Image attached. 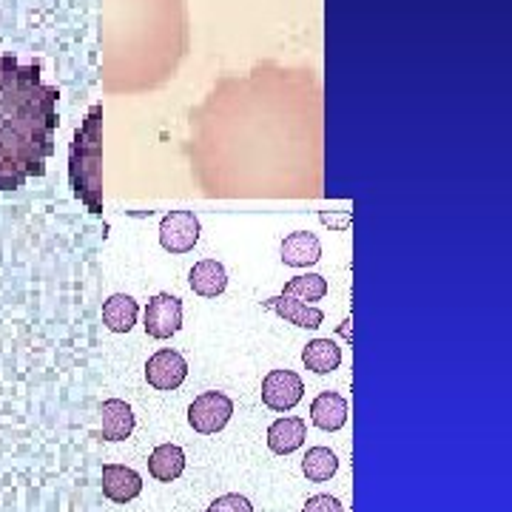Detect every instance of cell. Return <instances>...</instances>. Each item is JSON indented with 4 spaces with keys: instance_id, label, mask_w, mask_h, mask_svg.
I'll return each mask as SVG.
<instances>
[{
    "instance_id": "6da1fadb",
    "label": "cell",
    "mask_w": 512,
    "mask_h": 512,
    "mask_svg": "<svg viewBox=\"0 0 512 512\" xmlns=\"http://www.w3.org/2000/svg\"><path fill=\"white\" fill-rule=\"evenodd\" d=\"M57 97L37 63L0 55V194L46 174L55 154Z\"/></svg>"
},
{
    "instance_id": "7a4b0ae2",
    "label": "cell",
    "mask_w": 512,
    "mask_h": 512,
    "mask_svg": "<svg viewBox=\"0 0 512 512\" xmlns=\"http://www.w3.org/2000/svg\"><path fill=\"white\" fill-rule=\"evenodd\" d=\"M69 185L94 217H103V106H92L69 146Z\"/></svg>"
},
{
    "instance_id": "3957f363",
    "label": "cell",
    "mask_w": 512,
    "mask_h": 512,
    "mask_svg": "<svg viewBox=\"0 0 512 512\" xmlns=\"http://www.w3.org/2000/svg\"><path fill=\"white\" fill-rule=\"evenodd\" d=\"M231 416H234V402L225 393H217V390L202 393L188 407V421L202 436H214V433L225 430V424L231 421Z\"/></svg>"
},
{
    "instance_id": "277c9868",
    "label": "cell",
    "mask_w": 512,
    "mask_h": 512,
    "mask_svg": "<svg viewBox=\"0 0 512 512\" xmlns=\"http://www.w3.org/2000/svg\"><path fill=\"white\" fill-rule=\"evenodd\" d=\"M202 225L194 211H171L160 222V245L168 254H188L200 242Z\"/></svg>"
},
{
    "instance_id": "5b68a950",
    "label": "cell",
    "mask_w": 512,
    "mask_h": 512,
    "mask_svg": "<svg viewBox=\"0 0 512 512\" xmlns=\"http://www.w3.org/2000/svg\"><path fill=\"white\" fill-rule=\"evenodd\" d=\"M183 328V302L171 293H157L146 305V333L151 339H171Z\"/></svg>"
},
{
    "instance_id": "8992f818",
    "label": "cell",
    "mask_w": 512,
    "mask_h": 512,
    "mask_svg": "<svg viewBox=\"0 0 512 512\" xmlns=\"http://www.w3.org/2000/svg\"><path fill=\"white\" fill-rule=\"evenodd\" d=\"M305 384L293 370H271L262 382V402L268 410L285 413L302 402Z\"/></svg>"
},
{
    "instance_id": "52a82bcc",
    "label": "cell",
    "mask_w": 512,
    "mask_h": 512,
    "mask_svg": "<svg viewBox=\"0 0 512 512\" xmlns=\"http://www.w3.org/2000/svg\"><path fill=\"white\" fill-rule=\"evenodd\" d=\"M188 376V362L177 350H157L146 362V379L154 390H177Z\"/></svg>"
},
{
    "instance_id": "ba28073f",
    "label": "cell",
    "mask_w": 512,
    "mask_h": 512,
    "mask_svg": "<svg viewBox=\"0 0 512 512\" xmlns=\"http://www.w3.org/2000/svg\"><path fill=\"white\" fill-rule=\"evenodd\" d=\"M143 493V478L126 464H103V495L114 504H128Z\"/></svg>"
},
{
    "instance_id": "9c48e42d",
    "label": "cell",
    "mask_w": 512,
    "mask_h": 512,
    "mask_svg": "<svg viewBox=\"0 0 512 512\" xmlns=\"http://www.w3.org/2000/svg\"><path fill=\"white\" fill-rule=\"evenodd\" d=\"M308 439V424L299 416H282L268 427V447L276 456H291Z\"/></svg>"
},
{
    "instance_id": "30bf717a",
    "label": "cell",
    "mask_w": 512,
    "mask_h": 512,
    "mask_svg": "<svg viewBox=\"0 0 512 512\" xmlns=\"http://www.w3.org/2000/svg\"><path fill=\"white\" fill-rule=\"evenodd\" d=\"M268 311H274L276 316H282L285 322H291L296 328H308L316 330L322 322H325V313L319 311V308H313V305H305V302H296V299H288V296H271V299H265L262 302Z\"/></svg>"
},
{
    "instance_id": "8fae6325",
    "label": "cell",
    "mask_w": 512,
    "mask_h": 512,
    "mask_svg": "<svg viewBox=\"0 0 512 512\" xmlns=\"http://www.w3.org/2000/svg\"><path fill=\"white\" fill-rule=\"evenodd\" d=\"M311 421L319 430H342L348 421V399L342 393L325 390L311 404Z\"/></svg>"
},
{
    "instance_id": "7c38bea8",
    "label": "cell",
    "mask_w": 512,
    "mask_h": 512,
    "mask_svg": "<svg viewBox=\"0 0 512 512\" xmlns=\"http://www.w3.org/2000/svg\"><path fill=\"white\" fill-rule=\"evenodd\" d=\"M100 436L103 441H126L134 433V413L123 399H109L100 404Z\"/></svg>"
},
{
    "instance_id": "4fadbf2b",
    "label": "cell",
    "mask_w": 512,
    "mask_h": 512,
    "mask_svg": "<svg viewBox=\"0 0 512 512\" xmlns=\"http://www.w3.org/2000/svg\"><path fill=\"white\" fill-rule=\"evenodd\" d=\"M319 259H322V245H319L316 234L296 231L282 242V262L291 268H308V265H316Z\"/></svg>"
},
{
    "instance_id": "5bb4252c",
    "label": "cell",
    "mask_w": 512,
    "mask_h": 512,
    "mask_svg": "<svg viewBox=\"0 0 512 512\" xmlns=\"http://www.w3.org/2000/svg\"><path fill=\"white\" fill-rule=\"evenodd\" d=\"M188 282H191V291L194 293L214 299V296H220L228 288V274H225V268L217 259H202V262H197L191 268Z\"/></svg>"
},
{
    "instance_id": "9a60e30c",
    "label": "cell",
    "mask_w": 512,
    "mask_h": 512,
    "mask_svg": "<svg viewBox=\"0 0 512 512\" xmlns=\"http://www.w3.org/2000/svg\"><path fill=\"white\" fill-rule=\"evenodd\" d=\"M185 470V453L183 447H177V444H160L151 458H148V473L157 478V481H163V484H171L174 478L183 476Z\"/></svg>"
},
{
    "instance_id": "2e32d148",
    "label": "cell",
    "mask_w": 512,
    "mask_h": 512,
    "mask_svg": "<svg viewBox=\"0 0 512 512\" xmlns=\"http://www.w3.org/2000/svg\"><path fill=\"white\" fill-rule=\"evenodd\" d=\"M137 313H140V305L128 293H114L103 305V322L114 333H128L137 322Z\"/></svg>"
},
{
    "instance_id": "e0dca14e",
    "label": "cell",
    "mask_w": 512,
    "mask_h": 512,
    "mask_svg": "<svg viewBox=\"0 0 512 512\" xmlns=\"http://www.w3.org/2000/svg\"><path fill=\"white\" fill-rule=\"evenodd\" d=\"M302 362L308 370L325 376V373H333L342 365V348L333 339H313L311 345L302 350Z\"/></svg>"
},
{
    "instance_id": "ac0fdd59",
    "label": "cell",
    "mask_w": 512,
    "mask_h": 512,
    "mask_svg": "<svg viewBox=\"0 0 512 512\" xmlns=\"http://www.w3.org/2000/svg\"><path fill=\"white\" fill-rule=\"evenodd\" d=\"M336 470H339V458L328 447H311L308 456L302 458V473L308 476V481H316V484L330 481L336 476Z\"/></svg>"
},
{
    "instance_id": "d6986e66",
    "label": "cell",
    "mask_w": 512,
    "mask_h": 512,
    "mask_svg": "<svg viewBox=\"0 0 512 512\" xmlns=\"http://www.w3.org/2000/svg\"><path fill=\"white\" fill-rule=\"evenodd\" d=\"M325 293H328V282H325V276L319 274L293 276L282 288V296L296 299V302H319Z\"/></svg>"
},
{
    "instance_id": "ffe728a7",
    "label": "cell",
    "mask_w": 512,
    "mask_h": 512,
    "mask_svg": "<svg viewBox=\"0 0 512 512\" xmlns=\"http://www.w3.org/2000/svg\"><path fill=\"white\" fill-rule=\"evenodd\" d=\"M208 512H254V504H251L245 495L228 493L222 495V498H217V501L208 507Z\"/></svg>"
},
{
    "instance_id": "44dd1931",
    "label": "cell",
    "mask_w": 512,
    "mask_h": 512,
    "mask_svg": "<svg viewBox=\"0 0 512 512\" xmlns=\"http://www.w3.org/2000/svg\"><path fill=\"white\" fill-rule=\"evenodd\" d=\"M302 512H345V507L333 495H313V498H308V504L302 507Z\"/></svg>"
}]
</instances>
